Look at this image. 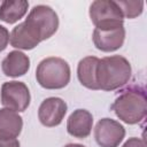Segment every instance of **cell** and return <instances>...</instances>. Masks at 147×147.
<instances>
[{
  "mask_svg": "<svg viewBox=\"0 0 147 147\" xmlns=\"http://www.w3.org/2000/svg\"><path fill=\"white\" fill-rule=\"evenodd\" d=\"M132 68L127 59L122 55H110L99 60L96 67V83L99 90L111 92L129 83Z\"/></svg>",
  "mask_w": 147,
  "mask_h": 147,
  "instance_id": "1",
  "label": "cell"
},
{
  "mask_svg": "<svg viewBox=\"0 0 147 147\" xmlns=\"http://www.w3.org/2000/svg\"><path fill=\"white\" fill-rule=\"evenodd\" d=\"M111 110L126 124L140 123L147 114V99L145 90L138 86H131L123 90L114 100Z\"/></svg>",
  "mask_w": 147,
  "mask_h": 147,
  "instance_id": "2",
  "label": "cell"
},
{
  "mask_svg": "<svg viewBox=\"0 0 147 147\" xmlns=\"http://www.w3.org/2000/svg\"><path fill=\"white\" fill-rule=\"evenodd\" d=\"M71 77L69 63L56 56H49L39 62L36 69L38 84L46 90H60L65 87Z\"/></svg>",
  "mask_w": 147,
  "mask_h": 147,
  "instance_id": "3",
  "label": "cell"
},
{
  "mask_svg": "<svg viewBox=\"0 0 147 147\" xmlns=\"http://www.w3.org/2000/svg\"><path fill=\"white\" fill-rule=\"evenodd\" d=\"M28 32L39 42L51 38L59 29V16L55 10L46 5L34 6L24 20Z\"/></svg>",
  "mask_w": 147,
  "mask_h": 147,
  "instance_id": "4",
  "label": "cell"
},
{
  "mask_svg": "<svg viewBox=\"0 0 147 147\" xmlns=\"http://www.w3.org/2000/svg\"><path fill=\"white\" fill-rule=\"evenodd\" d=\"M88 15L95 29H116L124 26V16L114 0L93 1L90 6Z\"/></svg>",
  "mask_w": 147,
  "mask_h": 147,
  "instance_id": "5",
  "label": "cell"
},
{
  "mask_svg": "<svg viewBox=\"0 0 147 147\" xmlns=\"http://www.w3.org/2000/svg\"><path fill=\"white\" fill-rule=\"evenodd\" d=\"M0 100L5 108L16 113H22L25 111L30 106L31 95L25 83L10 80L2 84L0 91Z\"/></svg>",
  "mask_w": 147,
  "mask_h": 147,
  "instance_id": "6",
  "label": "cell"
},
{
  "mask_svg": "<svg viewBox=\"0 0 147 147\" xmlns=\"http://www.w3.org/2000/svg\"><path fill=\"white\" fill-rule=\"evenodd\" d=\"M124 137V126L113 118H101L94 127V138L100 147H118Z\"/></svg>",
  "mask_w": 147,
  "mask_h": 147,
  "instance_id": "7",
  "label": "cell"
},
{
  "mask_svg": "<svg viewBox=\"0 0 147 147\" xmlns=\"http://www.w3.org/2000/svg\"><path fill=\"white\" fill-rule=\"evenodd\" d=\"M68 110L65 101L57 96L45 99L38 108V118L46 127H54L62 123Z\"/></svg>",
  "mask_w": 147,
  "mask_h": 147,
  "instance_id": "8",
  "label": "cell"
},
{
  "mask_svg": "<svg viewBox=\"0 0 147 147\" xmlns=\"http://www.w3.org/2000/svg\"><path fill=\"white\" fill-rule=\"evenodd\" d=\"M94 46L101 52H115L121 48L125 40L124 26L116 29H94L92 33Z\"/></svg>",
  "mask_w": 147,
  "mask_h": 147,
  "instance_id": "9",
  "label": "cell"
},
{
  "mask_svg": "<svg viewBox=\"0 0 147 147\" xmlns=\"http://www.w3.org/2000/svg\"><path fill=\"white\" fill-rule=\"evenodd\" d=\"M92 127L93 116L86 109H76L68 117L67 131L74 138H87L92 132Z\"/></svg>",
  "mask_w": 147,
  "mask_h": 147,
  "instance_id": "10",
  "label": "cell"
},
{
  "mask_svg": "<svg viewBox=\"0 0 147 147\" xmlns=\"http://www.w3.org/2000/svg\"><path fill=\"white\" fill-rule=\"evenodd\" d=\"M1 69L7 77L24 76L30 69V57L21 51H11L2 60Z\"/></svg>",
  "mask_w": 147,
  "mask_h": 147,
  "instance_id": "11",
  "label": "cell"
},
{
  "mask_svg": "<svg viewBox=\"0 0 147 147\" xmlns=\"http://www.w3.org/2000/svg\"><path fill=\"white\" fill-rule=\"evenodd\" d=\"M99 57L86 56L78 62L77 65V77L79 83L88 90L98 91L99 86L96 83V67L99 63Z\"/></svg>",
  "mask_w": 147,
  "mask_h": 147,
  "instance_id": "12",
  "label": "cell"
},
{
  "mask_svg": "<svg viewBox=\"0 0 147 147\" xmlns=\"http://www.w3.org/2000/svg\"><path fill=\"white\" fill-rule=\"evenodd\" d=\"M28 8L26 0H5L0 3V21L14 24L26 14Z\"/></svg>",
  "mask_w": 147,
  "mask_h": 147,
  "instance_id": "13",
  "label": "cell"
},
{
  "mask_svg": "<svg viewBox=\"0 0 147 147\" xmlns=\"http://www.w3.org/2000/svg\"><path fill=\"white\" fill-rule=\"evenodd\" d=\"M23 129V118L8 108L0 109V133L17 138Z\"/></svg>",
  "mask_w": 147,
  "mask_h": 147,
  "instance_id": "14",
  "label": "cell"
},
{
  "mask_svg": "<svg viewBox=\"0 0 147 147\" xmlns=\"http://www.w3.org/2000/svg\"><path fill=\"white\" fill-rule=\"evenodd\" d=\"M124 17L136 18L141 15L144 9V1H131V0H119L116 1Z\"/></svg>",
  "mask_w": 147,
  "mask_h": 147,
  "instance_id": "15",
  "label": "cell"
},
{
  "mask_svg": "<svg viewBox=\"0 0 147 147\" xmlns=\"http://www.w3.org/2000/svg\"><path fill=\"white\" fill-rule=\"evenodd\" d=\"M0 147H20V141L17 138L0 133Z\"/></svg>",
  "mask_w": 147,
  "mask_h": 147,
  "instance_id": "16",
  "label": "cell"
},
{
  "mask_svg": "<svg viewBox=\"0 0 147 147\" xmlns=\"http://www.w3.org/2000/svg\"><path fill=\"white\" fill-rule=\"evenodd\" d=\"M9 31L7 30V28H5L3 25L0 24V53L2 51L6 49V47L8 46L9 42Z\"/></svg>",
  "mask_w": 147,
  "mask_h": 147,
  "instance_id": "17",
  "label": "cell"
},
{
  "mask_svg": "<svg viewBox=\"0 0 147 147\" xmlns=\"http://www.w3.org/2000/svg\"><path fill=\"white\" fill-rule=\"evenodd\" d=\"M122 147H147L146 146V141L145 139H141V138H137V137H132V138H129Z\"/></svg>",
  "mask_w": 147,
  "mask_h": 147,
  "instance_id": "18",
  "label": "cell"
},
{
  "mask_svg": "<svg viewBox=\"0 0 147 147\" xmlns=\"http://www.w3.org/2000/svg\"><path fill=\"white\" fill-rule=\"evenodd\" d=\"M64 147H86V146L80 145V144H67Z\"/></svg>",
  "mask_w": 147,
  "mask_h": 147,
  "instance_id": "19",
  "label": "cell"
}]
</instances>
